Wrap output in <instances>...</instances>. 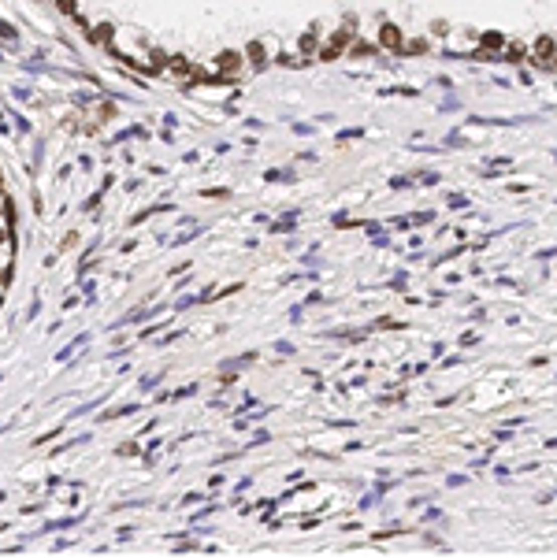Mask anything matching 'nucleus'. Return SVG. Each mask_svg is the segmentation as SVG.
Returning <instances> with one entry per match:
<instances>
[{"instance_id": "obj_1", "label": "nucleus", "mask_w": 557, "mask_h": 560, "mask_svg": "<svg viewBox=\"0 0 557 560\" xmlns=\"http://www.w3.org/2000/svg\"><path fill=\"white\" fill-rule=\"evenodd\" d=\"M553 56V41L550 37H539V41H535V60H550Z\"/></svg>"}, {"instance_id": "obj_3", "label": "nucleus", "mask_w": 557, "mask_h": 560, "mask_svg": "<svg viewBox=\"0 0 557 560\" xmlns=\"http://www.w3.org/2000/svg\"><path fill=\"white\" fill-rule=\"evenodd\" d=\"M238 63H242V60H238V52H223V56H219V67H223V71L238 67Z\"/></svg>"}, {"instance_id": "obj_2", "label": "nucleus", "mask_w": 557, "mask_h": 560, "mask_svg": "<svg viewBox=\"0 0 557 560\" xmlns=\"http://www.w3.org/2000/svg\"><path fill=\"white\" fill-rule=\"evenodd\" d=\"M379 37H383V45H390V49H398V45H401V34L394 30V26H383Z\"/></svg>"}, {"instance_id": "obj_4", "label": "nucleus", "mask_w": 557, "mask_h": 560, "mask_svg": "<svg viewBox=\"0 0 557 560\" xmlns=\"http://www.w3.org/2000/svg\"><path fill=\"white\" fill-rule=\"evenodd\" d=\"M249 56H253V63H257V67L264 63V49H260V45H249Z\"/></svg>"}]
</instances>
